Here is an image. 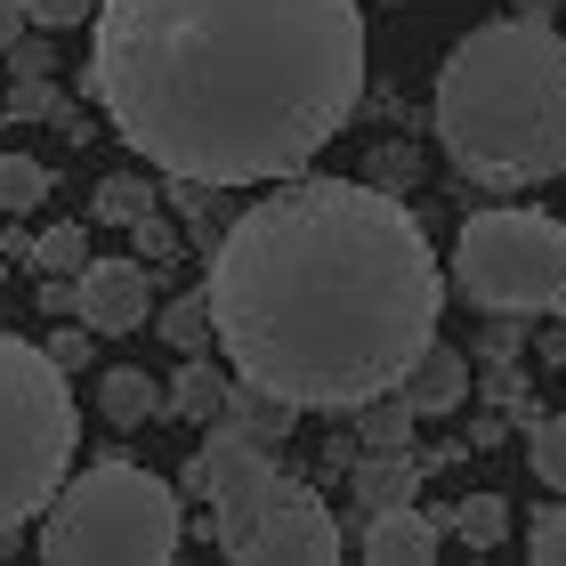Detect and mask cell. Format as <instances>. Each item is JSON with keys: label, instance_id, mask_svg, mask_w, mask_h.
Instances as JSON below:
<instances>
[{"label": "cell", "instance_id": "cell-1", "mask_svg": "<svg viewBox=\"0 0 566 566\" xmlns=\"http://www.w3.org/2000/svg\"><path fill=\"white\" fill-rule=\"evenodd\" d=\"M227 373L300 413H365L421 365L446 316V268L373 178L292 170L235 211L202 268Z\"/></svg>", "mask_w": 566, "mask_h": 566}, {"label": "cell", "instance_id": "cell-2", "mask_svg": "<svg viewBox=\"0 0 566 566\" xmlns=\"http://www.w3.org/2000/svg\"><path fill=\"white\" fill-rule=\"evenodd\" d=\"M90 24V97L170 178L275 187L365 106L356 0H97Z\"/></svg>", "mask_w": 566, "mask_h": 566}, {"label": "cell", "instance_id": "cell-3", "mask_svg": "<svg viewBox=\"0 0 566 566\" xmlns=\"http://www.w3.org/2000/svg\"><path fill=\"white\" fill-rule=\"evenodd\" d=\"M437 146L470 187L518 195L566 170V33L543 17H494L437 65Z\"/></svg>", "mask_w": 566, "mask_h": 566}, {"label": "cell", "instance_id": "cell-4", "mask_svg": "<svg viewBox=\"0 0 566 566\" xmlns=\"http://www.w3.org/2000/svg\"><path fill=\"white\" fill-rule=\"evenodd\" d=\"M178 494L211 502L219 551L235 566H332L340 558V518L307 478H292L275 461L268 437H251L235 421L202 429V453L178 470Z\"/></svg>", "mask_w": 566, "mask_h": 566}, {"label": "cell", "instance_id": "cell-5", "mask_svg": "<svg viewBox=\"0 0 566 566\" xmlns=\"http://www.w3.org/2000/svg\"><path fill=\"white\" fill-rule=\"evenodd\" d=\"M49 566H170L178 558V485L138 470L130 453H106L73 470L41 510Z\"/></svg>", "mask_w": 566, "mask_h": 566}, {"label": "cell", "instance_id": "cell-6", "mask_svg": "<svg viewBox=\"0 0 566 566\" xmlns=\"http://www.w3.org/2000/svg\"><path fill=\"white\" fill-rule=\"evenodd\" d=\"M73 446H82L73 373L49 348L0 332V543L9 526L41 518L49 494L73 478Z\"/></svg>", "mask_w": 566, "mask_h": 566}, {"label": "cell", "instance_id": "cell-7", "mask_svg": "<svg viewBox=\"0 0 566 566\" xmlns=\"http://www.w3.org/2000/svg\"><path fill=\"white\" fill-rule=\"evenodd\" d=\"M453 292L478 316H566V219L551 211H470L453 235Z\"/></svg>", "mask_w": 566, "mask_h": 566}, {"label": "cell", "instance_id": "cell-8", "mask_svg": "<svg viewBox=\"0 0 566 566\" xmlns=\"http://www.w3.org/2000/svg\"><path fill=\"white\" fill-rule=\"evenodd\" d=\"M73 316H82L97 340H130L138 324H154L146 260H90L82 275H73Z\"/></svg>", "mask_w": 566, "mask_h": 566}, {"label": "cell", "instance_id": "cell-9", "mask_svg": "<svg viewBox=\"0 0 566 566\" xmlns=\"http://www.w3.org/2000/svg\"><path fill=\"white\" fill-rule=\"evenodd\" d=\"M437 526L421 502H389V510H365V558L373 566H429L437 558Z\"/></svg>", "mask_w": 566, "mask_h": 566}, {"label": "cell", "instance_id": "cell-10", "mask_svg": "<svg viewBox=\"0 0 566 566\" xmlns=\"http://www.w3.org/2000/svg\"><path fill=\"white\" fill-rule=\"evenodd\" d=\"M397 397L413 405V421H446V413H461V397H470V365H461L446 340H429L421 365L397 380Z\"/></svg>", "mask_w": 566, "mask_h": 566}, {"label": "cell", "instance_id": "cell-11", "mask_svg": "<svg viewBox=\"0 0 566 566\" xmlns=\"http://www.w3.org/2000/svg\"><path fill=\"white\" fill-rule=\"evenodd\" d=\"M97 413L114 429H146V421L170 413V389L154 373H138V365H114V373H97Z\"/></svg>", "mask_w": 566, "mask_h": 566}, {"label": "cell", "instance_id": "cell-12", "mask_svg": "<svg viewBox=\"0 0 566 566\" xmlns=\"http://www.w3.org/2000/svg\"><path fill=\"white\" fill-rule=\"evenodd\" d=\"M421 470H429V461H421V453H405V446H380V453H365V461H348V478H356V510L413 502Z\"/></svg>", "mask_w": 566, "mask_h": 566}, {"label": "cell", "instance_id": "cell-13", "mask_svg": "<svg viewBox=\"0 0 566 566\" xmlns=\"http://www.w3.org/2000/svg\"><path fill=\"white\" fill-rule=\"evenodd\" d=\"M227 389H235V373H219L211 356H187V365H178V380H170V413L211 429V421L227 413Z\"/></svg>", "mask_w": 566, "mask_h": 566}, {"label": "cell", "instance_id": "cell-14", "mask_svg": "<svg viewBox=\"0 0 566 566\" xmlns=\"http://www.w3.org/2000/svg\"><path fill=\"white\" fill-rule=\"evenodd\" d=\"M154 324H163V340L178 356H202L219 340V324H211V292H187V300H170V307H154Z\"/></svg>", "mask_w": 566, "mask_h": 566}, {"label": "cell", "instance_id": "cell-15", "mask_svg": "<svg viewBox=\"0 0 566 566\" xmlns=\"http://www.w3.org/2000/svg\"><path fill=\"white\" fill-rule=\"evenodd\" d=\"M49 202V163L33 154H0V219H33Z\"/></svg>", "mask_w": 566, "mask_h": 566}, {"label": "cell", "instance_id": "cell-16", "mask_svg": "<svg viewBox=\"0 0 566 566\" xmlns=\"http://www.w3.org/2000/svg\"><path fill=\"white\" fill-rule=\"evenodd\" d=\"M470 551H494L502 534H510V502L502 494H470V502H453V518H446Z\"/></svg>", "mask_w": 566, "mask_h": 566}, {"label": "cell", "instance_id": "cell-17", "mask_svg": "<svg viewBox=\"0 0 566 566\" xmlns=\"http://www.w3.org/2000/svg\"><path fill=\"white\" fill-rule=\"evenodd\" d=\"M526 470L551 485V494H566V413H543L526 429Z\"/></svg>", "mask_w": 566, "mask_h": 566}, {"label": "cell", "instance_id": "cell-18", "mask_svg": "<svg viewBox=\"0 0 566 566\" xmlns=\"http://www.w3.org/2000/svg\"><path fill=\"white\" fill-rule=\"evenodd\" d=\"M33 268L41 275H82L90 268V235H82V227H41V235H33Z\"/></svg>", "mask_w": 566, "mask_h": 566}, {"label": "cell", "instance_id": "cell-19", "mask_svg": "<svg viewBox=\"0 0 566 566\" xmlns=\"http://www.w3.org/2000/svg\"><path fill=\"white\" fill-rule=\"evenodd\" d=\"M146 211H154V187H146V178H106L97 202H90L97 227H130V219H146Z\"/></svg>", "mask_w": 566, "mask_h": 566}, {"label": "cell", "instance_id": "cell-20", "mask_svg": "<svg viewBox=\"0 0 566 566\" xmlns=\"http://www.w3.org/2000/svg\"><path fill=\"white\" fill-rule=\"evenodd\" d=\"M356 437H365V446H405V437H413V405H405L397 389L373 397L365 413H356Z\"/></svg>", "mask_w": 566, "mask_h": 566}, {"label": "cell", "instance_id": "cell-21", "mask_svg": "<svg viewBox=\"0 0 566 566\" xmlns=\"http://www.w3.org/2000/svg\"><path fill=\"white\" fill-rule=\"evenodd\" d=\"M526 558H534V566H566V494H551V502L526 518Z\"/></svg>", "mask_w": 566, "mask_h": 566}, {"label": "cell", "instance_id": "cell-22", "mask_svg": "<svg viewBox=\"0 0 566 566\" xmlns=\"http://www.w3.org/2000/svg\"><path fill=\"white\" fill-rule=\"evenodd\" d=\"M9 114H17V122H57L65 97H57L49 73H9Z\"/></svg>", "mask_w": 566, "mask_h": 566}, {"label": "cell", "instance_id": "cell-23", "mask_svg": "<svg viewBox=\"0 0 566 566\" xmlns=\"http://www.w3.org/2000/svg\"><path fill=\"white\" fill-rule=\"evenodd\" d=\"M24 17H33V33H73L97 17V0H24Z\"/></svg>", "mask_w": 566, "mask_h": 566}, {"label": "cell", "instance_id": "cell-24", "mask_svg": "<svg viewBox=\"0 0 566 566\" xmlns=\"http://www.w3.org/2000/svg\"><path fill=\"white\" fill-rule=\"evenodd\" d=\"M41 348H49V356H57V365H65V373H82V365H90V348H97V332H90L82 316H73V332L57 324V332H49V340H41Z\"/></svg>", "mask_w": 566, "mask_h": 566}, {"label": "cell", "instance_id": "cell-25", "mask_svg": "<svg viewBox=\"0 0 566 566\" xmlns=\"http://www.w3.org/2000/svg\"><path fill=\"white\" fill-rule=\"evenodd\" d=\"M130 235H138V260H170V251H178V235H170V227L154 219V211H146V219H130Z\"/></svg>", "mask_w": 566, "mask_h": 566}, {"label": "cell", "instance_id": "cell-26", "mask_svg": "<svg viewBox=\"0 0 566 566\" xmlns=\"http://www.w3.org/2000/svg\"><path fill=\"white\" fill-rule=\"evenodd\" d=\"M9 65H17V73H57V57H49V41H33V33H24V41L9 49Z\"/></svg>", "mask_w": 566, "mask_h": 566}, {"label": "cell", "instance_id": "cell-27", "mask_svg": "<svg viewBox=\"0 0 566 566\" xmlns=\"http://www.w3.org/2000/svg\"><path fill=\"white\" fill-rule=\"evenodd\" d=\"M33 33V17H24V0H0V57H9V49Z\"/></svg>", "mask_w": 566, "mask_h": 566}, {"label": "cell", "instance_id": "cell-28", "mask_svg": "<svg viewBox=\"0 0 566 566\" xmlns=\"http://www.w3.org/2000/svg\"><path fill=\"white\" fill-rule=\"evenodd\" d=\"M41 316H73V275H41Z\"/></svg>", "mask_w": 566, "mask_h": 566}, {"label": "cell", "instance_id": "cell-29", "mask_svg": "<svg viewBox=\"0 0 566 566\" xmlns=\"http://www.w3.org/2000/svg\"><path fill=\"white\" fill-rule=\"evenodd\" d=\"M0 82H9V73H0ZM0 106H9V90H0Z\"/></svg>", "mask_w": 566, "mask_h": 566}]
</instances>
